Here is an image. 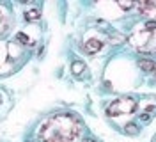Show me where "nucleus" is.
<instances>
[{"mask_svg":"<svg viewBox=\"0 0 156 142\" xmlns=\"http://www.w3.org/2000/svg\"><path fill=\"white\" fill-rule=\"evenodd\" d=\"M138 67H140L142 71H146V73H153V71H154V67H156V64H154V60L140 59V60H138Z\"/></svg>","mask_w":156,"mask_h":142,"instance_id":"nucleus-3","label":"nucleus"},{"mask_svg":"<svg viewBox=\"0 0 156 142\" xmlns=\"http://www.w3.org/2000/svg\"><path fill=\"white\" fill-rule=\"evenodd\" d=\"M73 69H75V73L78 75V73L83 69V64H82V62H75V64H73Z\"/></svg>","mask_w":156,"mask_h":142,"instance_id":"nucleus-6","label":"nucleus"},{"mask_svg":"<svg viewBox=\"0 0 156 142\" xmlns=\"http://www.w3.org/2000/svg\"><path fill=\"white\" fill-rule=\"evenodd\" d=\"M78 133L73 115H55L41 128V139L44 142H68Z\"/></svg>","mask_w":156,"mask_h":142,"instance_id":"nucleus-1","label":"nucleus"},{"mask_svg":"<svg viewBox=\"0 0 156 142\" xmlns=\"http://www.w3.org/2000/svg\"><path fill=\"white\" fill-rule=\"evenodd\" d=\"M126 128H128V130H129V133H133V135H135V133H136V130H135L136 126H135V124H128Z\"/></svg>","mask_w":156,"mask_h":142,"instance_id":"nucleus-7","label":"nucleus"},{"mask_svg":"<svg viewBox=\"0 0 156 142\" xmlns=\"http://www.w3.org/2000/svg\"><path fill=\"white\" fill-rule=\"evenodd\" d=\"M85 142H94V140H85Z\"/></svg>","mask_w":156,"mask_h":142,"instance_id":"nucleus-8","label":"nucleus"},{"mask_svg":"<svg viewBox=\"0 0 156 142\" xmlns=\"http://www.w3.org/2000/svg\"><path fill=\"white\" fill-rule=\"evenodd\" d=\"M101 50V41H98V39H89L87 43H85V52L87 53H96Z\"/></svg>","mask_w":156,"mask_h":142,"instance_id":"nucleus-4","label":"nucleus"},{"mask_svg":"<svg viewBox=\"0 0 156 142\" xmlns=\"http://www.w3.org/2000/svg\"><path fill=\"white\" fill-rule=\"evenodd\" d=\"M136 108V101L129 96L119 98L114 103H110V107L107 108L108 115H124V114H131Z\"/></svg>","mask_w":156,"mask_h":142,"instance_id":"nucleus-2","label":"nucleus"},{"mask_svg":"<svg viewBox=\"0 0 156 142\" xmlns=\"http://www.w3.org/2000/svg\"><path fill=\"white\" fill-rule=\"evenodd\" d=\"M25 18L29 20V21H34V20H39V11H37V9L27 11V13H25Z\"/></svg>","mask_w":156,"mask_h":142,"instance_id":"nucleus-5","label":"nucleus"}]
</instances>
